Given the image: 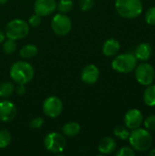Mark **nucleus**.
Listing matches in <instances>:
<instances>
[{
  "instance_id": "nucleus-1",
  "label": "nucleus",
  "mask_w": 155,
  "mask_h": 156,
  "mask_svg": "<svg viewBox=\"0 0 155 156\" xmlns=\"http://www.w3.org/2000/svg\"><path fill=\"white\" fill-rule=\"evenodd\" d=\"M129 142L132 148L137 152H146L153 145V136L146 129L137 128L132 130L129 136Z\"/></svg>"
},
{
  "instance_id": "nucleus-2",
  "label": "nucleus",
  "mask_w": 155,
  "mask_h": 156,
  "mask_svg": "<svg viewBox=\"0 0 155 156\" xmlns=\"http://www.w3.org/2000/svg\"><path fill=\"white\" fill-rule=\"evenodd\" d=\"M10 77L17 84H26L32 80L35 70L29 63L26 61H16L10 68Z\"/></svg>"
},
{
  "instance_id": "nucleus-3",
  "label": "nucleus",
  "mask_w": 155,
  "mask_h": 156,
  "mask_svg": "<svg viewBox=\"0 0 155 156\" xmlns=\"http://www.w3.org/2000/svg\"><path fill=\"white\" fill-rule=\"evenodd\" d=\"M115 9L122 17L133 19L142 14L143 3L141 0H116Z\"/></svg>"
},
{
  "instance_id": "nucleus-4",
  "label": "nucleus",
  "mask_w": 155,
  "mask_h": 156,
  "mask_svg": "<svg viewBox=\"0 0 155 156\" xmlns=\"http://www.w3.org/2000/svg\"><path fill=\"white\" fill-rule=\"evenodd\" d=\"M29 33V25L22 19H13L5 27V37L14 40L26 37Z\"/></svg>"
},
{
  "instance_id": "nucleus-5",
  "label": "nucleus",
  "mask_w": 155,
  "mask_h": 156,
  "mask_svg": "<svg viewBox=\"0 0 155 156\" xmlns=\"http://www.w3.org/2000/svg\"><path fill=\"white\" fill-rule=\"evenodd\" d=\"M138 59L132 53H123L117 56L111 63L112 69L120 73H129L135 69Z\"/></svg>"
},
{
  "instance_id": "nucleus-6",
  "label": "nucleus",
  "mask_w": 155,
  "mask_h": 156,
  "mask_svg": "<svg viewBox=\"0 0 155 156\" xmlns=\"http://www.w3.org/2000/svg\"><path fill=\"white\" fill-rule=\"evenodd\" d=\"M44 145L46 149L53 154L62 153L67 145L65 137L59 133H49L44 139Z\"/></svg>"
},
{
  "instance_id": "nucleus-7",
  "label": "nucleus",
  "mask_w": 155,
  "mask_h": 156,
  "mask_svg": "<svg viewBox=\"0 0 155 156\" xmlns=\"http://www.w3.org/2000/svg\"><path fill=\"white\" fill-rule=\"evenodd\" d=\"M135 79L143 86H148L153 82L155 79V70L153 67L146 62H143L135 68Z\"/></svg>"
},
{
  "instance_id": "nucleus-8",
  "label": "nucleus",
  "mask_w": 155,
  "mask_h": 156,
  "mask_svg": "<svg viewBox=\"0 0 155 156\" xmlns=\"http://www.w3.org/2000/svg\"><path fill=\"white\" fill-rule=\"evenodd\" d=\"M51 28L53 32L58 36H66L68 35L72 28L71 19L65 14L56 15L51 21Z\"/></svg>"
},
{
  "instance_id": "nucleus-9",
  "label": "nucleus",
  "mask_w": 155,
  "mask_h": 156,
  "mask_svg": "<svg viewBox=\"0 0 155 156\" xmlns=\"http://www.w3.org/2000/svg\"><path fill=\"white\" fill-rule=\"evenodd\" d=\"M42 110L46 116L49 118H57L63 111V103L58 97L49 96L44 101Z\"/></svg>"
},
{
  "instance_id": "nucleus-10",
  "label": "nucleus",
  "mask_w": 155,
  "mask_h": 156,
  "mask_svg": "<svg viewBox=\"0 0 155 156\" xmlns=\"http://www.w3.org/2000/svg\"><path fill=\"white\" fill-rule=\"evenodd\" d=\"M143 122V115L138 109L129 110L124 116V124L129 130H134L141 127Z\"/></svg>"
},
{
  "instance_id": "nucleus-11",
  "label": "nucleus",
  "mask_w": 155,
  "mask_h": 156,
  "mask_svg": "<svg viewBox=\"0 0 155 156\" xmlns=\"http://www.w3.org/2000/svg\"><path fill=\"white\" fill-rule=\"evenodd\" d=\"M16 115V108L13 102L7 100L0 101V122H10Z\"/></svg>"
},
{
  "instance_id": "nucleus-12",
  "label": "nucleus",
  "mask_w": 155,
  "mask_h": 156,
  "mask_svg": "<svg viewBox=\"0 0 155 156\" xmlns=\"http://www.w3.org/2000/svg\"><path fill=\"white\" fill-rule=\"evenodd\" d=\"M57 8L56 0H36L34 4L35 13L40 16L52 14Z\"/></svg>"
},
{
  "instance_id": "nucleus-13",
  "label": "nucleus",
  "mask_w": 155,
  "mask_h": 156,
  "mask_svg": "<svg viewBox=\"0 0 155 156\" xmlns=\"http://www.w3.org/2000/svg\"><path fill=\"white\" fill-rule=\"evenodd\" d=\"M100 78V70L93 64L87 65L81 72V80L88 85H92L98 81Z\"/></svg>"
},
{
  "instance_id": "nucleus-14",
  "label": "nucleus",
  "mask_w": 155,
  "mask_h": 156,
  "mask_svg": "<svg viewBox=\"0 0 155 156\" xmlns=\"http://www.w3.org/2000/svg\"><path fill=\"white\" fill-rule=\"evenodd\" d=\"M116 147H117L116 141L110 136H106L100 139L98 144V150L102 154H112L116 150Z\"/></svg>"
},
{
  "instance_id": "nucleus-15",
  "label": "nucleus",
  "mask_w": 155,
  "mask_h": 156,
  "mask_svg": "<svg viewBox=\"0 0 155 156\" xmlns=\"http://www.w3.org/2000/svg\"><path fill=\"white\" fill-rule=\"evenodd\" d=\"M153 49L150 44L148 43H141L139 44L134 51V56L136 57L137 59L142 60V61H146L152 57Z\"/></svg>"
},
{
  "instance_id": "nucleus-16",
  "label": "nucleus",
  "mask_w": 155,
  "mask_h": 156,
  "mask_svg": "<svg viewBox=\"0 0 155 156\" xmlns=\"http://www.w3.org/2000/svg\"><path fill=\"white\" fill-rule=\"evenodd\" d=\"M121 48L120 42L115 38L107 39L102 47V52L106 57H113L115 56Z\"/></svg>"
},
{
  "instance_id": "nucleus-17",
  "label": "nucleus",
  "mask_w": 155,
  "mask_h": 156,
  "mask_svg": "<svg viewBox=\"0 0 155 156\" xmlns=\"http://www.w3.org/2000/svg\"><path fill=\"white\" fill-rule=\"evenodd\" d=\"M81 130L80 125L76 122H69L62 127L63 134L67 137H75L77 136Z\"/></svg>"
},
{
  "instance_id": "nucleus-18",
  "label": "nucleus",
  "mask_w": 155,
  "mask_h": 156,
  "mask_svg": "<svg viewBox=\"0 0 155 156\" xmlns=\"http://www.w3.org/2000/svg\"><path fill=\"white\" fill-rule=\"evenodd\" d=\"M143 101L149 107L155 106V84H150L147 86L143 92Z\"/></svg>"
},
{
  "instance_id": "nucleus-19",
  "label": "nucleus",
  "mask_w": 155,
  "mask_h": 156,
  "mask_svg": "<svg viewBox=\"0 0 155 156\" xmlns=\"http://www.w3.org/2000/svg\"><path fill=\"white\" fill-rule=\"evenodd\" d=\"M37 48L34 44H26L21 48L19 54L23 58H32L37 54Z\"/></svg>"
},
{
  "instance_id": "nucleus-20",
  "label": "nucleus",
  "mask_w": 155,
  "mask_h": 156,
  "mask_svg": "<svg viewBox=\"0 0 155 156\" xmlns=\"http://www.w3.org/2000/svg\"><path fill=\"white\" fill-rule=\"evenodd\" d=\"M15 91V85L9 81H4L0 83V97L6 99L10 97Z\"/></svg>"
},
{
  "instance_id": "nucleus-21",
  "label": "nucleus",
  "mask_w": 155,
  "mask_h": 156,
  "mask_svg": "<svg viewBox=\"0 0 155 156\" xmlns=\"http://www.w3.org/2000/svg\"><path fill=\"white\" fill-rule=\"evenodd\" d=\"M113 133L117 138L121 140H128L130 136L129 129L126 126H122V125L116 126L113 130Z\"/></svg>"
},
{
  "instance_id": "nucleus-22",
  "label": "nucleus",
  "mask_w": 155,
  "mask_h": 156,
  "mask_svg": "<svg viewBox=\"0 0 155 156\" xmlns=\"http://www.w3.org/2000/svg\"><path fill=\"white\" fill-rule=\"evenodd\" d=\"M11 133L7 130H0V149L7 147L11 143Z\"/></svg>"
},
{
  "instance_id": "nucleus-23",
  "label": "nucleus",
  "mask_w": 155,
  "mask_h": 156,
  "mask_svg": "<svg viewBox=\"0 0 155 156\" xmlns=\"http://www.w3.org/2000/svg\"><path fill=\"white\" fill-rule=\"evenodd\" d=\"M73 7V1L72 0H59V2L57 4L58 10L62 13H68L69 12Z\"/></svg>"
},
{
  "instance_id": "nucleus-24",
  "label": "nucleus",
  "mask_w": 155,
  "mask_h": 156,
  "mask_svg": "<svg viewBox=\"0 0 155 156\" xmlns=\"http://www.w3.org/2000/svg\"><path fill=\"white\" fill-rule=\"evenodd\" d=\"M16 40L11 39V38H7L5 41L4 40V44H3V50L5 54H12L16 51Z\"/></svg>"
},
{
  "instance_id": "nucleus-25",
  "label": "nucleus",
  "mask_w": 155,
  "mask_h": 156,
  "mask_svg": "<svg viewBox=\"0 0 155 156\" xmlns=\"http://www.w3.org/2000/svg\"><path fill=\"white\" fill-rule=\"evenodd\" d=\"M145 21L150 26H155V6L150 7L145 13Z\"/></svg>"
},
{
  "instance_id": "nucleus-26",
  "label": "nucleus",
  "mask_w": 155,
  "mask_h": 156,
  "mask_svg": "<svg viewBox=\"0 0 155 156\" xmlns=\"http://www.w3.org/2000/svg\"><path fill=\"white\" fill-rule=\"evenodd\" d=\"M144 127L149 132H155V115H150L144 120Z\"/></svg>"
},
{
  "instance_id": "nucleus-27",
  "label": "nucleus",
  "mask_w": 155,
  "mask_h": 156,
  "mask_svg": "<svg viewBox=\"0 0 155 156\" xmlns=\"http://www.w3.org/2000/svg\"><path fill=\"white\" fill-rule=\"evenodd\" d=\"M79 7L82 11L86 12L90 10L94 5V0H79Z\"/></svg>"
},
{
  "instance_id": "nucleus-28",
  "label": "nucleus",
  "mask_w": 155,
  "mask_h": 156,
  "mask_svg": "<svg viewBox=\"0 0 155 156\" xmlns=\"http://www.w3.org/2000/svg\"><path fill=\"white\" fill-rule=\"evenodd\" d=\"M117 156H133L135 155V151L132 147H122L117 153Z\"/></svg>"
},
{
  "instance_id": "nucleus-29",
  "label": "nucleus",
  "mask_w": 155,
  "mask_h": 156,
  "mask_svg": "<svg viewBox=\"0 0 155 156\" xmlns=\"http://www.w3.org/2000/svg\"><path fill=\"white\" fill-rule=\"evenodd\" d=\"M41 24V16L37 14H34L32 15L29 19H28V25L30 27H38L39 25Z\"/></svg>"
},
{
  "instance_id": "nucleus-30",
  "label": "nucleus",
  "mask_w": 155,
  "mask_h": 156,
  "mask_svg": "<svg viewBox=\"0 0 155 156\" xmlns=\"http://www.w3.org/2000/svg\"><path fill=\"white\" fill-rule=\"evenodd\" d=\"M44 124V120L41 117H36L33 118L30 122H29V126L32 129H39L42 127V125Z\"/></svg>"
},
{
  "instance_id": "nucleus-31",
  "label": "nucleus",
  "mask_w": 155,
  "mask_h": 156,
  "mask_svg": "<svg viewBox=\"0 0 155 156\" xmlns=\"http://www.w3.org/2000/svg\"><path fill=\"white\" fill-rule=\"evenodd\" d=\"M16 92L18 95H24L26 93V87L25 84H17L16 88Z\"/></svg>"
},
{
  "instance_id": "nucleus-32",
  "label": "nucleus",
  "mask_w": 155,
  "mask_h": 156,
  "mask_svg": "<svg viewBox=\"0 0 155 156\" xmlns=\"http://www.w3.org/2000/svg\"><path fill=\"white\" fill-rule=\"evenodd\" d=\"M5 38V34L0 29V44H1L2 42H4Z\"/></svg>"
},
{
  "instance_id": "nucleus-33",
  "label": "nucleus",
  "mask_w": 155,
  "mask_h": 156,
  "mask_svg": "<svg viewBox=\"0 0 155 156\" xmlns=\"http://www.w3.org/2000/svg\"><path fill=\"white\" fill-rule=\"evenodd\" d=\"M149 155L150 156H155V149H153L149 152Z\"/></svg>"
},
{
  "instance_id": "nucleus-34",
  "label": "nucleus",
  "mask_w": 155,
  "mask_h": 156,
  "mask_svg": "<svg viewBox=\"0 0 155 156\" xmlns=\"http://www.w3.org/2000/svg\"><path fill=\"white\" fill-rule=\"evenodd\" d=\"M8 0H0V5H5Z\"/></svg>"
}]
</instances>
